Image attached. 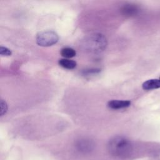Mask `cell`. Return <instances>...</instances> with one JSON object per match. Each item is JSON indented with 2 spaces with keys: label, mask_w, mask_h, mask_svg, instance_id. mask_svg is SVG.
Here are the masks:
<instances>
[{
  "label": "cell",
  "mask_w": 160,
  "mask_h": 160,
  "mask_svg": "<svg viewBox=\"0 0 160 160\" xmlns=\"http://www.w3.org/2000/svg\"><path fill=\"white\" fill-rule=\"evenodd\" d=\"M138 8L136 6L132 5V4H126L124 6L122 9L121 11L122 14L125 16H132L138 12Z\"/></svg>",
  "instance_id": "8"
},
{
  "label": "cell",
  "mask_w": 160,
  "mask_h": 160,
  "mask_svg": "<svg viewBox=\"0 0 160 160\" xmlns=\"http://www.w3.org/2000/svg\"><path fill=\"white\" fill-rule=\"evenodd\" d=\"M59 65L67 69H73L76 67L77 63L75 61L68 59H61L58 61Z\"/></svg>",
  "instance_id": "7"
},
{
  "label": "cell",
  "mask_w": 160,
  "mask_h": 160,
  "mask_svg": "<svg viewBox=\"0 0 160 160\" xmlns=\"http://www.w3.org/2000/svg\"><path fill=\"white\" fill-rule=\"evenodd\" d=\"M101 72V69L99 68H88L85 69L81 71V73L83 76H92L95 75Z\"/></svg>",
  "instance_id": "10"
},
{
  "label": "cell",
  "mask_w": 160,
  "mask_h": 160,
  "mask_svg": "<svg viewBox=\"0 0 160 160\" xmlns=\"http://www.w3.org/2000/svg\"><path fill=\"white\" fill-rule=\"evenodd\" d=\"M0 54L1 56H9L12 54L11 51L8 49L6 47L4 46H1L0 47Z\"/></svg>",
  "instance_id": "11"
},
{
  "label": "cell",
  "mask_w": 160,
  "mask_h": 160,
  "mask_svg": "<svg viewBox=\"0 0 160 160\" xmlns=\"http://www.w3.org/2000/svg\"><path fill=\"white\" fill-rule=\"evenodd\" d=\"M0 104H1V112H0V114H1V116H3L7 112L8 105H7L6 101H4L3 99L1 100Z\"/></svg>",
  "instance_id": "12"
},
{
  "label": "cell",
  "mask_w": 160,
  "mask_h": 160,
  "mask_svg": "<svg viewBox=\"0 0 160 160\" xmlns=\"http://www.w3.org/2000/svg\"><path fill=\"white\" fill-rule=\"evenodd\" d=\"M61 55L66 58H72L76 55V51L69 47L63 48L61 50Z\"/></svg>",
  "instance_id": "9"
},
{
  "label": "cell",
  "mask_w": 160,
  "mask_h": 160,
  "mask_svg": "<svg viewBox=\"0 0 160 160\" xmlns=\"http://www.w3.org/2000/svg\"><path fill=\"white\" fill-rule=\"evenodd\" d=\"M109 152L118 158H126L132 152V147L131 142L121 136H116L111 139L108 144Z\"/></svg>",
  "instance_id": "2"
},
{
  "label": "cell",
  "mask_w": 160,
  "mask_h": 160,
  "mask_svg": "<svg viewBox=\"0 0 160 160\" xmlns=\"http://www.w3.org/2000/svg\"><path fill=\"white\" fill-rule=\"evenodd\" d=\"M59 41V36L52 30H45L39 32L36 36L37 44L42 47H49L56 44Z\"/></svg>",
  "instance_id": "3"
},
{
  "label": "cell",
  "mask_w": 160,
  "mask_h": 160,
  "mask_svg": "<svg viewBox=\"0 0 160 160\" xmlns=\"http://www.w3.org/2000/svg\"><path fill=\"white\" fill-rule=\"evenodd\" d=\"M131 101L129 100H111L108 102V106L112 109H121L129 107Z\"/></svg>",
  "instance_id": "5"
},
{
  "label": "cell",
  "mask_w": 160,
  "mask_h": 160,
  "mask_svg": "<svg viewBox=\"0 0 160 160\" xmlns=\"http://www.w3.org/2000/svg\"><path fill=\"white\" fill-rule=\"evenodd\" d=\"M75 147L79 152L86 154L91 152L94 149V143L91 139L82 138L78 139L76 142Z\"/></svg>",
  "instance_id": "4"
},
{
  "label": "cell",
  "mask_w": 160,
  "mask_h": 160,
  "mask_svg": "<svg viewBox=\"0 0 160 160\" xmlns=\"http://www.w3.org/2000/svg\"><path fill=\"white\" fill-rule=\"evenodd\" d=\"M142 88L144 90H152L160 88V79H151L146 81L142 84Z\"/></svg>",
  "instance_id": "6"
},
{
  "label": "cell",
  "mask_w": 160,
  "mask_h": 160,
  "mask_svg": "<svg viewBox=\"0 0 160 160\" xmlns=\"http://www.w3.org/2000/svg\"><path fill=\"white\" fill-rule=\"evenodd\" d=\"M108 44L106 37L101 33H92L84 38L81 42L82 49L87 52L98 54L106 49Z\"/></svg>",
  "instance_id": "1"
}]
</instances>
